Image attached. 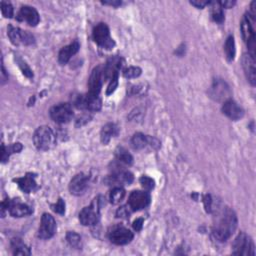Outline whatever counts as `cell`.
Returning <instances> with one entry per match:
<instances>
[{
    "instance_id": "obj_38",
    "label": "cell",
    "mask_w": 256,
    "mask_h": 256,
    "mask_svg": "<svg viewBox=\"0 0 256 256\" xmlns=\"http://www.w3.org/2000/svg\"><path fill=\"white\" fill-rule=\"evenodd\" d=\"M203 202H204V206H205V209L207 212H211L212 211V199L211 196L205 195L203 198Z\"/></svg>"
},
{
    "instance_id": "obj_25",
    "label": "cell",
    "mask_w": 256,
    "mask_h": 256,
    "mask_svg": "<svg viewBox=\"0 0 256 256\" xmlns=\"http://www.w3.org/2000/svg\"><path fill=\"white\" fill-rule=\"evenodd\" d=\"M11 247L14 255H30V249L20 239H13L11 241Z\"/></svg>"
},
{
    "instance_id": "obj_21",
    "label": "cell",
    "mask_w": 256,
    "mask_h": 256,
    "mask_svg": "<svg viewBox=\"0 0 256 256\" xmlns=\"http://www.w3.org/2000/svg\"><path fill=\"white\" fill-rule=\"evenodd\" d=\"M121 58L114 56L110 58L106 65L103 67V74H104V79H112L115 76H118V72L121 68Z\"/></svg>"
},
{
    "instance_id": "obj_17",
    "label": "cell",
    "mask_w": 256,
    "mask_h": 256,
    "mask_svg": "<svg viewBox=\"0 0 256 256\" xmlns=\"http://www.w3.org/2000/svg\"><path fill=\"white\" fill-rule=\"evenodd\" d=\"M222 111L228 118L231 119V120H238V119L242 118L244 115L243 109L238 105L235 101L231 99L224 101Z\"/></svg>"
},
{
    "instance_id": "obj_42",
    "label": "cell",
    "mask_w": 256,
    "mask_h": 256,
    "mask_svg": "<svg viewBox=\"0 0 256 256\" xmlns=\"http://www.w3.org/2000/svg\"><path fill=\"white\" fill-rule=\"evenodd\" d=\"M219 5L221 7H224V8H231L234 4H235V1H221V2H218Z\"/></svg>"
},
{
    "instance_id": "obj_15",
    "label": "cell",
    "mask_w": 256,
    "mask_h": 256,
    "mask_svg": "<svg viewBox=\"0 0 256 256\" xmlns=\"http://www.w3.org/2000/svg\"><path fill=\"white\" fill-rule=\"evenodd\" d=\"M17 20L24 21L30 26H36L39 23V14L35 8L31 6H22L17 14Z\"/></svg>"
},
{
    "instance_id": "obj_22",
    "label": "cell",
    "mask_w": 256,
    "mask_h": 256,
    "mask_svg": "<svg viewBox=\"0 0 256 256\" xmlns=\"http://www.w3.org/2000/svg\"><path fill=\"white\" fill-rule=\"evenodd\" d=\"M80 48V45L78 43V41H74L72 43H70L69 45H67L65 47H63L58 55V61L60 64H66L68 61L70 60V58L75 55L78 50Z\"/></svg>"
},
{
    "instance_id": "obj_7",
    "label": "cell",
    "mask_w": 256,
    "mask_h": 256,
    "mask_svg": "<svg viewBox=\"0 0 256 256\" xmlns=\"http://www.w3.org/2000/svg\"><path fill=\"white\" fill-rule=\"evenodd\" d=\"M50 117L56 123H67L73 118V110L70 104L61 103L50 109Z\"/></svg>"
},
{
    "instance_id": "obj_8",
    "label": "cell",
    "mask_w": 256,
    "mask_h": 256,
    "mask_svg": "<svg viewBox=\"0 0 256 256\" xmlns=\"http://www.w3.org/2000/svg\"><path fill=\"white\" fill-rule=\"evenodd\" d=\"M75 106L82 110L99 111L101 108V100L98 95L87 93L79 95L75 100Z\"/></svg>"
},
{
    "instance_id": "obj_28",
    "label": "cell",
    "mask_w": 256,
    "mask_h": 256,
    "mask_svg": "<svg viewBox=\"0 0 256 256\" xmlns=\"http://www.w3.org/2000/svg\"><path fill=\"white\" fill-rule=\"evenodd\" d=\"M211 4V16L215 22L222 23L224 21V13L222 7L218 2H210Z\"/></svg>"
},
{
    "instance_id": "obj_13",
    "label": "cell",
    "mask_w": 256,
    "mask_h": 256,
    "mask_svg": "<svg viewBox=\"0 0 256 256\" xmlns=\"http://www.w3.org/2000/svg\"><path fill=\"white\" fill-rule=\"evenodd\" d=\"M88 182H89V177L87 175H85L83 173L75 175L69 184V190L70 193L76 196L82 195L86 191L88 188Z\"/></svg>"
},
{
    "instance_id": "obj_3",
    "label": "cell",
    "mask_w": 256,
    "mask_h": 256,
    "mask_svg": "<svg viewBox=\"0 0 256 256\" xmlns=\"http://www.w3.org/2000/svg\"><path fill=\"white\" fill-rule=\"evenodd\" d=\"M255 17H253L250 13L244 16V18L242 19L241 22V31H242V36L247 44L250 54L255 56V47H256V42H255Z\"/></svg>"
},
{
    "instance_id": "obj_4",
    "label": "cell",
    "mask_w": 256,
    "mask_h": 256,
    "mask_svg": "<svg viewBox=\"0 0 256 256\" xmlns=\"http://www.w3.org/2000/svg\"><path fill=\"white\" fill-rule=\"evenodd\" d=\"M100 200L99 198L95 199L90 206L84 207L79 213V220L81 224L85 226H90L96 224L100 217Z\"/></svg>"
},
{
    "instance_id": "obj_5",
    "label": "cell",
    "mask_w": 256,
    "mask_h": 256,
    "mask_svg": "<svg viewBox=\"0 0 256 256\" xmlns=\"http://www.w3.org/2000/svg\"><path fill=\"white\" fill-rule=\"evenodd\" d=\"M233 254L235 255H255V247L251 238L241 232L236 237L233 243Z\"/></svg>"
},
{
    "instance_id": "obj_24",
    "label": "cell",
    "mask_w": 256,
    "mask_h": 256,
    "mask_svg": "<svg viewBox=\"0 0 256 256\" xmlns=\"http://www.w3.org/2000/svg\"><path fill=\"white\" fill-rule=\"evenodd\" d=\"M118 134V127L113 123H107L101 129V141L103 144H107L113 136Z\"/></svg>"
},
{
    "instance_id": "obj_39",
    "label": "cell",
    "mask_w": 256,
    "mask_h": 256,
    "mask_svg": "<svg viewBox=\"0 0 256 256\" xmlns=\"http://www.w3.org/2000/svg\"><path fill=\"white\" fill-rule=\"evenodd\" d=\"M117 84H118V81H117V76H115L114 78L111 79V83L108 86V89H107V95H110L112 92L115 91L116 87H117Z\"/></svg>"
},
{
    "instance_id": "obj_6",
    "label": "cell",
    "mask_w": 256,
    "mask_h": 256,
    "mask_svg": "<svg viewBox=\"0 0 256 256\" xmlns=\"http://www.w3.org/2000/svg\"><path fill=\"white\" fill-rule=\"evenodd\" d=\"M93 39L102 48L112 49L115 45L110 36L109 28L105 23H99L93 29Z\"/></svg>"
},
{
    "instance_id": "obj_1",
    "label": "cell",
    "mask_w": 256,
    "mask_h": 256,
    "mask_svg": "<svg viewBox=\"0 0 256 256\" xmlns=\"http://www.w3.org/2000/svg\"><path fill=\"white\" fill-rule=\"evenodd\" d=\"M212 234L218 241H226L237 227V217L235 212L229 207L221 208L215 217Z\"/></svg>"
},
{
    "instance_id": "obj_40",
    "label": "cell",
    "mask_w": 256,
    "mask_h": 256,
    "mask_svg": "<svg viewBox=\"0 0 256 256\" xmlns=\"http://www.w3.org/2000/svg\"><path fill=\"white\" fill-rule=\"evenodd\" d=\"M209 1H203V0H195V1H190V4L197 8H203L205 5L209 4Z\"/></svg>"
},
{
    "instance_id": "obj_12",
    "label": "cell",
    "mask_w": 256,
    "mask_h": 256,
    "mask_svg": "<svg viewBox=\"0 0 256 256\" xmlns=\"http://www.w3.org/2000/svg\"><path fill=\"white\" fill-rule=\"evenodd\" d=\"M109 239L116 245H124L133 239V233L125 227H115L109 233Z\"/></svg>"
},
{
    "instance_id": "obj_26",
    "label": "cell",
    "mask_w": 256,
    "mask_h": 256,
    "mask_svg": "<svg viewBox=\"0 0 256 256\" xmlns=\"http://www.w3.org/2000/svg\"><path fill=\"white\" fill-rule=\"evenodd\" d=\"M115 155H116V159L120 163L130 165L133 162V157L131 156L130 153L123 147L117 148V150L115 151Z\"/></svg>"
},
{
    "instance_id": "obj_29",
    "label": "cell",
    "mask_w": 256,
    "mask_h": 256,
    "mask_svg": "<svg viewBox=\"0 0 256 256\" xmlns=\"http://www.w3.org/2000/svg\"><path fill=\"white\" fill-rule=\"evenodd\" d=\"M124 196H125V190L120 186H116L110 193V202L112 204H117L122 201Z\"/></svg>"
},
{
    "instance_id": "obj_16",
    "label": "cell",
    "mask_w": 256,
    "mask_h": 256,
    "mask_svg": "<svg viewBox=\"0 0 256 256\" xmlns=\"http://www.w3.org/2000/svg\"><path fill=\"white\" fill-rule=\"evenodd\" d=\"M210 95L213 99L217 101H226L228 100V97L230 95V89L224 81L217 79L213 82L210 88Z\"/></svg>"
},
{
    "instance_id": "obj_43",
    "label": "cell",
    "mask_w": 256,
    "mask_h": 256,
    "mask_svg": "<svg viewBox=\"0 0 256 256\" xmlns=\"http://www.w3.org/2000/svg\"><path fill=\"white\" fill-rule=\"evenodd\" d=\"M102 3L106 4V5H111V6H114V7H117V6L121 5V1H119V0H113V1H103Z\"/></svg>"
},
{
    "instance_id": "obj_32",
    "label": "cell",
    "mask_w": 256,
    "mask_h": 256,
    "mask_svg": "<svg viewBox=\"0 0 256 256\" xmlns=\"http://www.w3.org/2000/svg\"><path fill=\"white\" fill-rule=\"evenodd\" d=\"M140 74H141V69L139 67H136V66L128 67L123 72V75L126 78H136V77L140 76Z\"/></svg>"
},
{
    "instance_id": "obj_37",
    "label": "cell",
    "mask_w": 256,
    "mask_h": 256,
    "mask_svg": "<svg viewBox=\"0 0 256 256\" xmlns=\"http://www.w3.org/2000/svg\"><path fill=\"white\" fill-rule=\"evenodd\" d=\"M129 215H130V211L126 206H121L116 211V217L118 218H128Z\"/></svg>"
},
{
    "instance_id": "obj_19",
    "label": "cell",
    "mask_w": 256,
    "mask_h": 256,
    "mask_svg": "<svg viewBox=\"0 0 256 256\" xmlns=\"http://www.w3.org/2000/svg\"><path fill=\"white\" fill-rule=\"evenodd\" d=\"M118 169H116L114 173L108 177L106 180L108 184L113 185H122V184H130L133 181V175L129 171H125V170L119 169V166H117Z\"/></svg>"
},
{
    "instance_id": "obj_18",
    "label": "cell",
    "mask_w": 256,
    "mask_h": 256,
    "mask_svg": "<svg viewBox=\"0 0 256 256\" xmlns=\"http://www.w3.org/2000/svg\"><path fill=\"white\" fill-rule=\"evenodd\" d=\"M242 66L245 75L251 85L256 83V69H255V56L250 53L244 54L242 57Z\"/></svg>"
},
{
    "instance_id": "obj_34",
    "label": "cell",
    "mask_w": 256,
    "mask_h": 256,
    "mask_svg": "<svg viewBox=\"0 0 256 256\" xmlns=\"http://www.w3.org/2000/svg\"><path fill=\"white\" fill-rule=\"evenodd\" d=\"M1 12L3 14L4 17H6V18H11V17L13 16V7L10 3L8 2H4L2 1L1 2Z\"/></svg>"
},
{
    "instance_id": "obj_14",
    "label": "cell",
    "mask_w": 256,
    "mask_h": 256,
    "mask_svg": "<svg viewBox=\"0 0 256 256\" xmlns=\"http://www.w3.org/2000/svg\"><path fill=\"white\" fill-rule=\"evenodd\" d=\"M104 74H103V67L97 66L94 68L88 81V86H89V93L98 95L101 87L102 83L104 81Z\"/></svg>"
},
{
    "instance_id": "obj_41",
    "label": "cell",
    "mask_w": 256,
    "mask_h": 256,
    "mask_svg": "<svg viewBox=\"0 0 256 256\" xmlns=\"http://www.w3.org/2000/svg\"><path fill=\"white\" fill-rule=\"evenodd\" d=\"M142 226H143V219L142 218L136 219L133 222V227L136 231H140L142 229Z\"/></svg>"
},
{
    "instance_id": "obj_27",
    "label": "cell",
    "mask_w": 256,
    "mask_h": 256,
    "mask_svg": "<svg viewBox=\"0 0 256 256\" xmlns=\"http://www.w3.org/2000/svg\"><path fill=\"white\" fill-rule=\"evenodd\" d=\"M131 144L134 149H142L148 144V136L142 133H136L131 139Z\"/></svg>"
},
{
    "instance_id": "obj_23",
    "label": "cell",
    "mask_w": 256,
    "mask_h": 256,
    "mask_svg": "<svg viewBox=\"0 0 256 256\" xmlns=\"http://www.w3.org/2000/svg\"><path fill=\"white\" fill-rule=\"evenodd\" d=\"M14 181L18 183L19 187L25 193H30L36 189L37 184L35 181V176L32 173H27L21 178L14 179Z\"/></svg>"
},
{
    "instance_id": "obj_11",
    "label": "cell",
    "mask_w": 256,
    "mask_h": 256,
    "mask_svg": "<svg viewBox=\"0 0 256 256\" xmlns=\"http://www.w3.org/2000/svg\"><path fill=\"white\" fill-rule=\"evenodd\" d=\"M150 203V195L145 191L135 190L133 191L128 199L129 207L132 210H141L147 207Z\"/></svg>"
},
{
    "instance_id": "obj_31",
    "label": "cell",
    "mask_w": 256,
    "mask_h": 256,
    "mask_svg": "<svg viewBox=\"0 0 256 256\" xmlns=\"http://www.w3.org/2000/svg\"><path fill=\"white\" fill-rule=\"evenodd\" d=\"M66 239L72 247L74 248H79L81 247V237L79 234L73 232V231H69L66 235Z\"/></svg>"
},
{
    "instance_id": "obj_20",
    "label": "cell",
    "mask_w": 256,
    "mask_h": 256,
    "mask_svg": "<svg viewBox=\"0 0 256 256\" xmlns=\"http://www.w3.org/2000/svg\"><path fill=\"white\" fill-rule=\"evenodd\" d=\"M9 213L13 217H23L27 216L32 213V209L27 205V204H24L20 202L19 200H11L9 201L8 204V209Z\"/></svg>"
},
{
    "instance_id": "obj_9",
    "label": "cell",
    "mask_w": 256,
    "mask_h": 256,
    "mask_svg": "<svg viewBox=\"0 0 256 256\" xmlns=\"http://www.w3.org/2000/svg\"><path fill=\"white\" fill-rule=\"evenodd\" d=\"M8 36L14 45H31L35 42L33 35L28 31H24L12 25L8 26Z\"/></svg>"
},
{
    "instance_id": "obj_33",
    "label": "cell",
    "mask_w": 256,
    "mask_h": 256,
    "mask_svg": "<svg viewBox=\"0 0 256 256\" xmlns=\"http://www.w3.org/2000/svg\"><path fill=\"white\" fill-rule=\"evenodd\" d=\"M140 183L143 186V188H145L146 190H151L154 188V186H155L154 180L148 176H144V175L140 177Z\"/></svg>"
},
{
    "instance_id": "obj_36",
    "label": "cell",
    "mask_w": 256,
    "mask_h": 256,
    "mask_svg": "<svg viewBox=\"0 0 256 256\" xmlns=\"http://www.w3.org/2000/svg\"><path fill=\"white\" fill-rule=\"evenodd\" d=\"M52 209L56 213L64 214V212H65V203H64V201L61 198H59L58 201L54 204V205H52Z\"/></svg>"
},
{
    "instance_id": "obj_10",
    "label": "cell",
    "mask_w": 256,
    "mask_h": 256,
    "mask_svg": "<svg viewBox=\"0 0 256 256\" xmlns=\"http://www.w3.org/2000/svg\"><path fill=\"white\" fill-rule=\"evenodd\" d=\"M56 222L53 216L48 213H44L41 218V224L38 230V237L41 239H49L53 237L56 232Z\"/></svg>"
},
{
    "instance_id": "obj_35",
    "label": "cell",
    "mask_w": 256,
    "mask_h": 256,
    "mask_svg": "<svg viewBox=\"0 0 256 256\" xmlns=\"http://www.w3.org/2000/svg\"><path fill=\"white\" fill-rule=\"evenodd\" d=\"M17 63H18V65H19V67L21 68V70H22V72H23V74L24 75H26L27 77H29V78H31V77H33V73H32V70L30 69V68H29V66L22 60V59H20V58H17Z\"/></svg>"
},
{
    "instance_id": "obj_2",
    "label": "cell",
    "mask_w": 256,
    "mask_h": 256,
    "mask_svg": "<svg viewBox=\"0 0 256 256\" xmlns=\"http://www.w3.org/2000/svg\"><path fill=\"white\" fill-rule=\"evenodd\" d=\"M33 142L39 150H48L55 144V134L50 127L40 126L34 132Z\"/></svg>"
},
{
    "instance_id": "obj_30",
    "label": "cell",
    "mask_w": 256,
    "mask_h": 256,
    "mask_svg": "<svg viewBox=\"0 0 256 256\" xmlns=\"http://www.w3.org/2000/svg\"><path fill=\"white\" fill-rule=\"evenodd\" d=\"M224 50H225V54L228 60H233L234 56H235V42H234V37L232 35H230L226 42H225V46H224Z\"/></svg>"
}]
</instances>
